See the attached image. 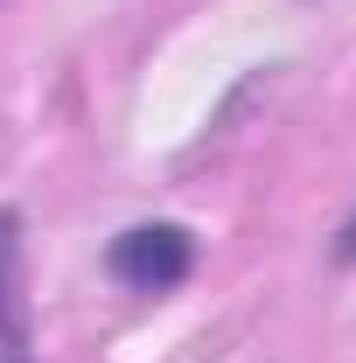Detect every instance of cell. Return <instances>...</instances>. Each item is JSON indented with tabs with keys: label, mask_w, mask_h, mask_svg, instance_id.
I'll list each match as a JSON object with an SVG mask.
<instances>
[{
	"label": "cell",
	"mask_w": 356,
	"mask_h": 363,
	"mask_svg": "<svg viewBox=\"0 0 356 363\" xmlns=\"http://www.w3.org/2000/svg\"><path fill=\"white\" fill-rule=\"evenodd\" d=\"M105 266H112L119 286H133V294H168V286L189 279L196 245H189V230H182V224H133V230L112 238Z\"/></svg>",
	"instance_id": "obj_1"
},
{
	"label": "cell",
	"mask_w": 356,
	"mask_h": 363,
	"mask_svg": "<svg viewBox=\"0 0 356 363\" xmlns=\"http://www.w3.org/2000/svg\"><path fill=\"white\" fill-rule=\"evenodd\" d=\"M0 363H35V350H28L21 279H14V217H0Z\"/></svg>",
	"instance_id": "obj_2"
},
{
	"label": "cell",
	"mask_w": 356,
	"mask_h": 363,
	"mask_svg": "<svg viewBox=\"0 0 356 363\" xmlns=\"http://www.w3.org/2000/svg\"><path fill=\"white\" fill-rule=\"evenodd\" d=\"M343 259H356V224H350V230H343Z\"/></svg>",
	"instance_id": "obj_3"
}]
</instances>
